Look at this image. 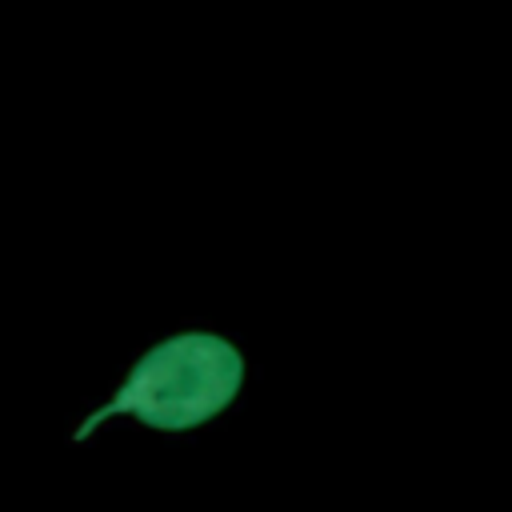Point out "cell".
I'll return each mask as SVG.
<instances>
[{
    "label": "cell",
    "instance_id": "cell-1",
    "mask_svg": "<svg viewBox=\"0 0 512 512\" xmlns=\"http://www.w3.org/2000/svg\"><path fill=\"white\" fill-rule=\"evenodd\" d=\"M244 388V356L216 332H176L152 344L120 380L108 404L92 408L72 440H88L104 420L132 416L160 432L216 420Z\"/></svg>",
    "mask_w": 512,
    "mask_h": 512
}]
</instances>
